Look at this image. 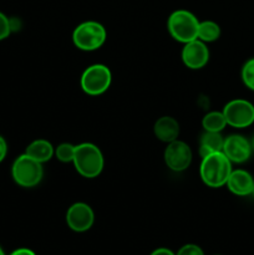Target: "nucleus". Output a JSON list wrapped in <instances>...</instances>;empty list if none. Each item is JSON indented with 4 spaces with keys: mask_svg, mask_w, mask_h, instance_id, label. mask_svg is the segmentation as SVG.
Here are the masks:
<instances>
[{
    "mask_svg": "<svg viewBox=\"0 0 254 255\" xmlns=\"http://www.w3.org/2000/svg\"><path fill=\"white\" fill-rule=\"evenodd\" d=\"M202 126H203L204 131L209 132H221L223 131L224 127L227 126L226 117H224L223 112L212 111L207 114L202 120Z\"/></svg>",
    "mask_w": 254,
    "mask_h": 255,
    "instance_id": "obj_16",
    "label": "nucleus"
},
{
    "mask_svg": "<svg viewBox=\"0 0 254 255\" xmlns=\"http://www.w3.org/2000/svg\"><path fill=\"white\" fill-rule=\"evenodd\" d=\"M151 255H176V254L167 248H158V249H156L154 252H152Z\"/></svg>",
    "mask_w": 254,
    "mask_h": 255,
    "instance_id": "obj_24",
    "label": "nucleus"
},
{
    "mask_svg": "<svg viewBox=\"0 0 254 255\" xmlns=\"http://www.w3.org/2000/svg\"><path fill=\"white\" fill-rule=\"evenodd\" d=\"M223 143L224 138L222 137L221 132L206 131L201 136V139H199V154L203 158L208 154L222 152Z\"/></svg>",
    "mask_w": 254,
    "mask_h": 255,
    "instance_id": "obj_15",
    "label": "nucleus"
},
{
    "mask_svg": "<svg viewBox=\"0 0 254 255\" xmlns=\"http://www.w3.org/2000/svg\"><path fill=\"white\" fill-rule=\"evenodd\" d=\"M0 255H5V253H4V252H2L1 247H0Z\"/></svg>",
    "mask_w": 254,
    "mask_h": 255,
    "instance_id": "obj_26",
    "label": "nucleus"
},
{
    "mask_svg": "<svg viewBox=\"0 0 254 255\" xmlns=\"http://www.w3.org/2000/svg\"><path fill=\"white\" fill-rule=\"evenodd\" d=\"M232 171V162L223 152H216L203 157L199 167L202 181L211 188H219L227 184Z\"/></svg>",
    "mask_w": 254,
    "mask_h": 255,
    "instance_id": "obj_1",
    "label": "nucleus"
},
{
    "mask_svg": "<svg viewBox=\"0 0 254 255\" xmlns=\"http://www.w3.org/2000/svg\"><path fill=\"white\" fill-rule=\"evenodd\" d=\"M222 112L226 117L227 125L234 128H246L254 124V105L247 100H232Z\"/></svg>",
    "mask_w": 254,
    "mask_h": 255,
    "instance_id": "obj_7",
    "label": "nucleus"
},
{
    "mask_svg": "<svg viewBox=\"0 0 254 255\" xmlns=\"http://www.w3.org/2000/svg\"><path fill=\"white\" fill-rule=\"evenodd\" d=\"M74 166L85 178H96L104 169V156L96 144L84 142L75 147Z\"/></svg>",
    "mask_w": 254,
    "mask_h": 255,
    "instance_id": "obj_2",
    "label": "nucleus"
},
{
    "mask_svg": "<svg viewBox=\"0 0 254 255\" xmlns=\"http://www.w3.org/2000/svg\"><path fill=\"white\" fill-rule=\"evenodd\" d=\"M164 162L167 167L174 172H182L189 167L192 162V149L186 142L172 141L164 149Z\"/></svg>",
    "mask_w": 254,
    "mask_h": 255,
    "instance_id": "obj_8",
    "label": "nucleus"
},
{
    "mask_svg": "<svg viewBox=\"0 0 254 255\" xmlns=\"http://www.w3.org/2000/svg\"><path fill=\"white\" fill-rule=\"evenodd\" d=\"M227 187L236 196H249V194H253L254 178L249 172L244 169H236V171H232L227 181Z\"/></svg>",
    "mask_w": 254,
    "mask_h": 255,
    "instance_id": "obj_12",
    "label": "nucleus"
},
{
    "mask_svg": "<svg viewBox=\"0 0 254 255\" xmlns=\"http://www.w3.org/2000/svg\"><path fill=\"white\" fill-rule=\"evenodd\" d=\"M154 136L162 142L176 141L179 134V124L171 116L159 117L153 126Z\"/></svg>",
    "mask_w": 254,
    "mask_h": 255,
    "instance_id": "obj_13",
    "label": "nucleus"
},
{
    "mask_svg": "<svg viewBox=\"0 0 254 255\" xmlns=\"http://www.w3.org/2000/svg\"><path fill=\"white\" fill-rule=\"evenodd\" d=\"M25 153L35 161L45 163L52 158V156L55 154V149L52 144L46 139H35L26 147Z\"/></svg>",
    "mask_w": 254,
    "mask_h": 255,
    "instance_id": "obj_14",
    "label": "nucleus"
},
{
    "mask_svg": "<svg viewBox=\"0 0 254 255\" xmlns=\"http://www.w3.org/2000/svg\"><path fill=\"white\" fill-rule=\"evenodd\" d=\"M6 153H7V144L6 142H5L4 137L0 136V162L6 157Z\"/></svg>",
    "mask_w": 254,
    "mask_h": 255,
    "instance_id": "obj_22",
    "label": "nucleus"
},
{
    "mask_svg": "<svg viewBox=\"0 0 254 255\" xmlns=\"http://www.w3.org/2000/svg\"><path fill=\"white\" fill-rule=\"evenodd\" d=\"M242 80L249 90L254 91V57L249 59L242 69Z\"/></svg>",
    "mask_w": 254,
    "mask_h": 255,
    "instance_id": "obj_19",
    "label": "nucleus"
},
{
    "mask_svg": "<svg viewBox=\"0 0 254 255\" xmlns=\"http://www.w3.org/2000/svg\"><path fill=\"white\" fill-rule=\"evenodd\" d=\"M253 194H254V191H253Z\"/></svg>",
    "mask_w": 254,
    "mask_h": 255,
    "instance_id": "obj_27",
    "label": "nucleus"
},
{
    "mask_svg": "<svg viewBox=\"0 0 254 255\" xmlns=\"http://www.w3.org/2000/svg\"><path fill=\"white\" fill-rule=\"evenodd\" d=\"M75 147L76 146H74L71 143H67V142L59 144L56 147V149H55V156H56V158L60 162H64V163L72 162L75 156Z\"/></svg>",
    "mask_w": 254,
    "mask_h": 255,
    "instance_id": "obj_18",
    "label": "nucleus"
},
{
    "mask_svg": "<svg viewBox=\"0 0 254 255\" xmlns=\"http://www.w3.org/2000/svg\"><path fill=\"white\" fill-rule=\"evenodd\" d=\"M176 255H204V253L196 244H186L179 249Z\"/></svg>",
    "mask_w": 254,
    "mask_h": 255,
    "instance_id": "obj_21",
    "label": "nucleus"
},
{
    "mask_svg": "<svg viewBox=\"0 0 254 255\" xmlns=\"http://www.w3.org/2000/svg\"><path fill=\"white\" fill-rule=\"evenodd\" d=\"M11 174L14 181L24 188H31L41 182L44 176L42 163L35 161L26 153L17 157L12 163Z\"/></svg>",
    "mask_w": 254,
    "mask_h": 255,
    "instance_id": "obj_5",
    "label": "nucleus"
},
{
    "mask_svg": "<svg viewBox=\"0 0 254 255\" xmlns=\"http://www.w3.org/2000/svg\"><path fill=\"white\" fill-rule=\"evenodd\" d=\"M11 27L10 20L2 12H0V41L9 36L11 32Z\"/></svg>",
    "mask_w": 254,
    "mask_h": 255,
    "instance_id": "obj_20",
    "label": "nucleus"
},
{
    "mask_svg": "<svg viewBox=\"0 0 254 255\" xmlns=\"http://www.w3.org/2000/svg\"><path fill=\"white\" fill-rule=\"evenodd\" d=\"M209 60V50L199 39L184 44L182 50V61L188 69L199 70L207 65Z\"/></svg>",
    "mask_w": 254,
    "mask_h": 255,
    "instance_id": "obj_11",
    "label": "nucleus"
},
{
    "mask_svg": "<svg viewBox=\"0 0 254 255\" xmlns=\"http://www.w3.org/2000/svg\"><path fill=\"white\" fill-rule=\"evenodd\" d=\"M112 81L109 67L102 64H95L87 67L81 75V89L90 96H99L107 91Z\"/></svg>",
    "mask_w": 254,
    "mask_h": 255,
    "instance_id": "obj_6",
    "label": "nucleus"
},
{
    "mask_svg": "<svg viewBox=\"0 0 254 255\" xmlns=\"http://www.w3.org/2000/svg\"><path fill=\"white\" fill-rule=\"evenodd\" d=\"M107 37L106 29L97 21H85L75 27L72 41L82 51H95L105 44Z\"/></svg>",
    "mask_w": 254,
    "mask_h": 255,
    "instance_id": "obj_4",
    "label": "nucleus"
},
{
    "mask_svg": "<svg viewBox=\"0 0 254 255\" xmlns=\"http://www.w3.org/2000/svg\"><path fill=\"white\" fill-rule=\"evenodd\" d=\"M10 255H36L31 249H27V248H20L16 249V251L12 252Z\"/></svg>",
    "mask_w": 254,
    "mask_h": 255,
    "instance_id": "obj_23",
    "label": "nucleus"
},
{
    "mask_svg": "<svg viewBox=\"0 0 254 255\" xmlns=\"http://www.w3.org/2000/svg\"><path fill=\"white\" fill-rule=\"evenodd\" d=\"M221 36V27L217 22L207 20V21H199L198 26V37L203 42L216 41Z\"/></svg>",
    "mask_w": 254,
    "mask_h": 255,
    "instance_id": "obj_17",
    "label": "nucleus"
},
{
    "mask_svg": "<svg viewBox=\"0 0 254 255\" xmlns=\"http://www.w3.org/2000/svg\"><path fill=\"white\" fill-rule=\"evenodd\" d=\"M252 144L242 134H231L224 138L222 152L228 157L232 163H244L251 158Z\"/></svg>",
    "mask_w": 254,
    "mask_h": 255,
    "instance_id": "obj_10",
    "label": "nucleus"
},
{
    "mask_svg": "<svg viewBox=\"0 0 254 255\" xmlns=\"http://www.w3.org/2000/svg\"><path fill=\"white\" fill-rule=\"evenodd\" d=\"M199 20L188 10H176L168 17L167 27L174 40L187 44L198 37Z\"/></svg>",
    "mask_w": 254,
    "mask_h": 255,
    "instance_id": "obj_3",
    "label": "nucleus"
},
{
    "mask_svg": "<svg viewBox=\"0 0 254 255\" xmlns=\"http://www.w3.org/2000/svg\"><path fill=\"white\" fill-rule=\"evenodd\" d=\"M251 144H252V149H253V151H254V136H253V138H252Z\"/></svg>",
    "mask_w": 254,
    "mask_h": 255,
    "instance_id": "obj_25",
    "label": "nucleus"
},
{
    "mask_svg": "<svg viewBox=\"0 0 254 255\" xmlns=\"http://www.w3.org/2000/svg\"><path fill=\"white\" fill-rule=\"evenodd\" d=\"M95 221V214L91 207L82 202L74 203L66 213V223L71 231L82 233L89 231Z\"/></svg>",
    "mask_w": 254,
    "mask_h": 255,
    "instance_id": "obj_9",
    "label": "nucleus"
}]
</instances>
